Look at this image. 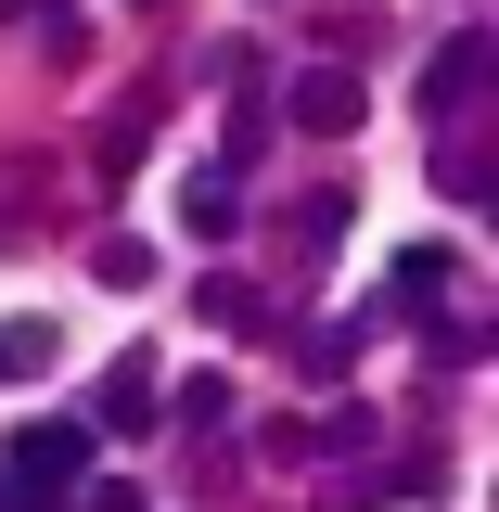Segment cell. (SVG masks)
I'll return each mask as SVG.
<instances>
[{
    "label": "cell",
    "instance_id": "cell-11",
    "mask_svg": "<svg viewBox=\"0 0 499 512\" xmlns=\"http://www.w3.org/2000/svg\"><path fill=\"white\" fill-rule=\"evenodd\" d=\"M0 512H64V500H39V487H13V474H0Z\"/></svg>",
    "mask_w": 499,
    "mask_h": 512
},
{
    "label": "cell",
    "instance_id": "cell-4",
    "mask_svg": "<svg viewBox=\"0 0 499 512\" xmlns=\"http://www.w3.org/2000/svg\"><path fill=\"white\" fill-rule=\"evenodd\" d=\"M474 90H487V39H448V52L423 64V116H461Z\"/></svg>",
    "mask_w": 499,
    "mask_h": 512
},
{
    "label": "cell",
    "instance_id": "cell-9",
    "mask_svg": "<svg viewBox=\"0 0 499 512\" xmlns=\"http://www.w3.org/2000/svg\"><path fill=\"white\" fill-rule=\"evenodd\" d=\"M0 372H52V320H13L0 333Z\"/></svg>",
    "mask_w": 499,
    "mask_h": 512
},
{
    "label": "cell",
    "instance_id": "cell-10",
    "mask_svg": "<svg viewBox=\"0 0 499 512\" xmlns=\"http://www.w3.org/2000/svg\"><path fill=\"white\" fill-rule=\"evenodd\" d=\"M64 512H141V487H116V474H90V487H77Z\"/></svg>",
    "mask_w": 499,
    "mask_h": 512
},
{
    "label": "cell",
    "instance_id": "cell-6",
    "mask_svg": "<svg viewBox=\"0 0 499 512\" xmlns=\"http://www.w3.org/2000/svg\"><path fill=\"white\" fill-rule=\"evenodd\" d=\"M180 218H192V231H205V244H218V231H231V218H244V192H231V167H205V180L180 192Z\"/></svg>",
    "mask_w": 499,
    "mask_h": 512
},
{
    "label": "cell",
    "instance_id": "cell-1",
    "mask_svg": "<svg viewBox=\"0 0 499 512\" xmlns=\"http://www.w3.org/2000/svg\"><path fill=\"white\" fill-rule=\"evenodd\" d=\"M90 423H77V410H64V423H26V436L0 448V474H13V487H39V500H64V487H90Z\"/></svg>",
    "mask_w": 499,
    "mask_h": 512
},
{
    "label": "cell",
    "instance_id": "cell-7",
    "mask_svg": "<svg viewBox=\"0 0 499 512\" xmlns=\"http://www.w3.org/2000/svg\"><path fill=\"white\" fill-rule=\"evenodd\" d=\"M141 128H154V103H116V116H103V154H90L103 180H128V167H141Z\"/></svg>",
    "mask_w": 499,
    "mask_h": 512
},
{
    "label": "cell",
    "instance_id": "cell-3",
    "mask_svg": "<svg viewBox=\"0 0 499 512\" xmlns=\"http://www.w3.org/2000/svg\"><path fill=\"white\" fill-rule=\"evenodd\" d=\"M154 410H167V397H154V359H116V372H103V397H90L77 423H90V436H141Z\"/></svg>",
    "mask_w": 499,
    "mask_h": 512
},
{
    "label": "cell",
    "instance_id": "cell-5",
    "mask_svg": "<svg viewBox=\"0 0 499 512\" xmlns=\"http://www.w3.org/2000/svg\"><path fill=\"white\" fill-rule=\"evenodd\" d=\"M436 295H448V244H410V256H397V282H384V320H423Z\"/></svg>",
    "mask_w": 499,
    "mask_h": 512
},
{
    "label": "cell",
    "instance_id": "cell-2",
    "mask_svg": "<svg viewBox=\"0 0 499 512\" xmlns=\"http://www.w3.org/2000/svg\"><path fill=\"white\" fill-rule=\"evenodd\" d=\"M359 103H372V90H359V77H346V64H308V77H295V90H282V116L308 128V141H346V128H359Z\"/></svg>",
    "mask_w": 499,
    "mask_h": 512
},
{
    "label": "cell",
    "instance_id": "cell-8",
    "mask_svg": "<svg viewBox=\"0 0 499 512\" xmlns=\"http://www.w3.org/2000/svg\"><path fill=\"white\" fill-rule=\"evenodd\" d=\"M90 282H103V295H141V282H154V244H128V231L90 244Z\"/></svg>",
    "mask_w": 499,
    "mask_h": 512
}]
</instances>
